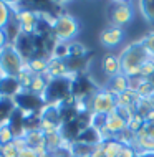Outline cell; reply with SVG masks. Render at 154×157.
<instances>
[{
  "label": "cell",
  "mask_w": 154,
  "mask_h": 157,
  "mask_svg": "<svg viewBox=\"0 0 154 157\" xmlns=\"http://www.w3.org/2000/svg\"><path fill=\"white\" fill-rule=\"evenodd\" d=\"M149 60V55L146 53L141 40L132 41L119 53V61H121V73L128 76L129 79L139 78L141 66L144 65V61Z\"/></svg>",
  "instance_id": "cell-1"
},
{
  "label": "cell",
  "mask_w": 154,
  "mask_h": 157,
  "mask_svg": "<svg viewBox=\"0 0 154 157\" xmlns=\"http://www.w3.org/2000/svg\"><path fill=\"white\" fill-rule=\"evenodd\" d=\"M27 66V61L17 52L14 43H8L0 50V75L3 78H17Z\"/></svg>",
  "instance_id": "cell-2"
},
{
  "label": "cell",
  "mask_w": 154,
  "mask_h": 157,
  "mask_svg": "<svg viewBox=\"0 0 154 157\" xmlns=\"http://www.w3.org/2000/svg\"><path fill=\"white\" fill-rule=\"evenodd\" d=\"M57 41L60 43H71L80 33V22L70 13H61L57 17L55 25L51 28Z\"/></svg>",
  "instance_id": "cell-3"
},
{
  "label": "cell",
  "mask_w": 154,
  "mask_h": 157,
  "mask_svg": "<svg viewBox=\"0 0 154 157\" xmlns=\"http://www.w3.org/2000/svg\"><path fill=\"white\" fill-rule=\"evenodd\" d=\"M134 18V7L131 2H114L109 8V25L123 28Z\"/></svg>",
  "instance_id": "cell-4"
},
{
  "label": "cell",
  "mask_w": 154,
  "mask_h": 157,
  "mask_svg": "<svg viewBox=\"0 0 154 157\" xmlns=\"http://www.w3.org/2000/svg\"><path fill=\"white\" fill-rule=\"evenodd\" d=\"M89 109L93 114H98V116H108L111 111L116 109V98L109 94L106 90H98L91 96Z\"/></svg>",
  "instance_id": "cell-5"
},
{
  "label": "cell",
  "mask_w": 154,
  "mask_h": 157,
  "mask_svg": "<svg viewBox=\"0 0 154 157\" xmlns=\"http://www.w3.org/2000/svg\"><path fill=\"white\" fill-rule=\"evenodd\" d=\"M123 38H124V32L119 27H113V25H108L105 30H101L100 33V41L103 46L106 48H114V46L121 45Z\"/></svg>",
  "instance_id": "cell-6"
},
{
  "label": "cell",
  "mask_w": 154,
  "mask_h": 157,
  "mask_svg": "<svg viewBox=\"0 0 154 157\" xmlns=\"http://www.w3.org/2000/svg\"><path fill=\"white\" fill-rule=\"evenodd\" d=\"M129 88H131V79L121 73V75H116V76H113V78H109L103 90H106L109 94H113L114 98H116L118 94L128 91Z\"/></svg>",
  "instance_id": "cell-7"
},
{
  "label": "cell",
  "mask_w": 154,
  "mask_h": 157,
  "mask_svg": "<svg viewBox=\"0 0 154 157\" xmlns=\"http://www.w3.org/2000/svg\"><path fill=\"white\" fill-rule=\"evenodd\" d=\"M105 127L114 139V136L123 132V131L128 127V124H126V121L116 113V109H114V111H111L108 114V116H105Z\"/></svg>",
  "instance_id": "cell-8"
},
{
  "label": "cell",
  "mask_w": 154,
  "mask_h": 157,
  "mask_svg": "<svg viewBox=\"0 0 154 157\" xmlns=\"http://www.w3.org/2000/svg\"><path fill=\"white\" fill-rule=\"evenodd\" d=\"M101 68L103 73H105L108 78H113L116 75H121V61H119V55H106L101 61Z\"/></svg>",
  "instance_id": "cell-9"
},
{
  "label": "cell",
  "mask_w": 154,
  "mask_h": 157,
  "mask_svg": "<svg viewBox=\"0 0 154 157\" xmlns=\"http://www.w3.org/2000/svg\"><path fill=\"white\" fill-rule=\"evenodd\" d=\"M139 101V94L134 90H128L124 93L116 96V106H126V108H134L136 109V103Z\"/></svg>",
  "instance_id": "cell-10"
},
{
  "label": "cell",
  "mask_w": 154,
  "mask_h": 157,
  "mask_svg": "<svg viewBox=\"0 0 154 157\" xmlns=\"http://www.w3.org/2000/svg\"><path fill=\"white\" fill-rule=\"evenodd\" d=\"M48 58H32L27 61V70H30L33 75H46L48 71Z\"/></svg>",
  "instance_id": "cell-11"
},
{
  "label": "cell",
  "mask_w": 154,
  "mask_h": 157,
  "mask_svg": "<svg viewBox=\"0 0 154 157\" xmlns=\"http://www.w3.org/2000/svg\"><path fill=\"white\" fill-rule=\"evenodd\" d=\"M100 146H101V149H103V152H105L106 157H118L119 152H121V149H123V144L118 142L116 139L105 141V142H101Z\"/></svg>",
  "instance_id": "cell-12"
},
{
  "label": "cell",
  "mask_w": 154,
  "mask_h": 157,
  "mask_svg": "<svg viewBox=\"0 0 154 157\" xmlns=\"http://www.w3.org/2000/svg\"><path fill=\"white\" fill-rule=\"evenodd\" d=\"M141 15L148 23H154V0H141L138 3Z\"/></svg>",
  "instance_id": "cell-13"
},
{
  "label": "cell",
  "mask_w": 154,
  "mask_h": 157,
  "mask_svg": "<svg viewBox=\"0 0 154 157\" xmlns=\"http://www.w3.org/2000/svg\"><path fill=\"white\" fill-rule=\"evenodd\" d=\"M88 55V48L80 41H71L70 43V58H75V60H83Z\"/></svg>",
  "instance_id": "cell-14"
},
{
  "label": "cell",
  "mask_w": 154,
  "mask_h": 157,
  "mask_svg": "<svg viewBox=\"0 0 154 157\" xmlns=\"http://www.w3.org/2000/svg\"><path fill=\"white\" fill-rule=\"evenodd\" d=\"M10 18H12L10 5H8L7 2H2V0H0V30H3V28L12 22Z\"/></svg>",
  "instance_id": "cell-15"
},
{
  "label": "cell",
  "mask_w": 154,
  "mask_h": 157,
  "mask_svg": "<svg viewBox=\"0 0 154 157\" xmlns=\"http://www.w3.org/2000/svg\"><path fill=\"white\" fill-rule=\"evenodd\" d=\"M51 58H57V60H68L70 58V43H57V46L53 48Z\"/></svg>",
  "instance_id": "cell-16"
},
{
  "label": "cell",
  "mask_w": 154,
  "mask_h": 157,
  "mask_svg": "<svg viewBox=\"0 0 154 157\" xmlns=\"http://www.w3.org/2000/svg\"><path fill=\"white\" fill-rule=\"evenodd\" d=\"M141 43H143L146 53L149 55V58L154 60V30H149L146 35L141 38Z\"/></svg>",
  "instance_id": "cell-17"
},
{
  "label": "cell",
  "mask_w": 154,
  "mask_h": 157,
  "mask_svg": "<svg viewBox=\"0 0 154 157\" xmlns=\"http://www.w3.org/2000/svg\"><path fill=\"white\" fill-rule=\"evenodd\" d=\"M33 75L30 70H27V66H25V70L20 73L18 76H17V79H18V83H20V86H22V90L23 91H28L30 90V84H32V81H33Z\"/></svg>",
  "instance_id": "cell-18"
},
{
  "label": "cell",
  "mask_w": 154,
  "mask_h": 157,
  "mask_svg": "<svg viewBox=\"0 0 154 157\" xmlns=\"http://www.w3.org/2000/svg\"><path fill=\"white\" fill-rule=\"evenodd\" d=\"M114 139H116L118 142H121L123 146H131V147H134V132H131L128 127L123 131V132H119L118 136H114Z\"/></svg>",
  "instance_id": "cell-19"
},
{
  "label": "cell",
  "mask_w": 154,
  "mask_h": 157,
  "mask_svg": "<svg viewBox=\"0 0 154 157\" xmlns=\"http://www.w3.org/2000/svg\"><path fill=\"white\" fill-rule=\"evenodd\" d=\"M14 139H15V132H14V129H12V124L0 127V144H2V146L12 142Z\"/></svg>",
  "instance_id": "cell-20"
},
{
  "label": "cell",
  "mask_w": 154,
  "mask_h": 157,
  "mask_svg": "<svg viewBox=\"0 0 154 157\" xmlns=\"http://www.w3.org/2000/svg\"><path fill=\"white\" fill-rule=\"evenodd\" d=\"M152 75H154V60H152V58H149V60H146V61H144V65L141 66L139 78L141 79H149Z\"/></svg>",
  "instance_id": "cell-21"
},
{
  "label": "cell",
  "mask_w": 154,
  "mask_h": 157,
  "mask_svg": "<svg viewBox=\"0 0 154 157\" xmlns=\"http://www.w3.org/2000/svg\"><path fill=\"white\" fill-rule=\"evenodd\" d=\"M116 113L126 121V124H128V122H129L132 117H134L136 109H134V108H126V106H116Z\"/></svg>",
  "instance_id": "cell-22"
},
{
  "label": "cell",
  "mask_w": 154,
  "mask_h": 157,
  "mask_svg": "<svg viewBox=\"0 0 154 157\" xmlns=\"http://www.w3.org/2000/svg\"><path fill=\"white\" fill-rule=\"evenodd\" d=\"M144 126V117L143 116H139V114H134V117L128 122V129L131 131V132H138V131L141 129V127Z\"/></svg>",
  "instance_id": "cell-23"
},
{
  "label": "cell",
  "mask_w": 154,
  "mask_h": 157,
  "mask_svg": "<svg viewBox=\"0 0 154 157\" xmlns=\"http://www.w3.org/2000/svg\"><path fill=\"white\" fill-rule=\"evenodd\" d=\"M0 154L3 157H18V151H17V147L14 146V141L8 142V144H3L2 149H0Z\"/></svg>",
  "instance_id": "cell-24"
},
{
  "label": "cell",
  "mask_w": 154,
  "mask_h": 157,
  "mask_svg": "<svg viewBox=\"0 0 154 157\" xmlns=\"http://www.w3.org/2000/svg\"><path fill=\"white\" fill-rule=\"evenodd\" d=\"M14 146L17 147V151H18V154H20L22 151H25L28 147V144H27V139H25L23 136H17L14 139Z\"/></svg>",
  "instance_id": "cell-25"
},
{
  "label": "cell",
  "mask_w": 154,
  "mask_h": 157,
  "mask_svg": "<svg viewBox=\"0 0 154 157\" xmlns=\"http://www.w3.org/2000/svg\"><path fill=\"white\" fill-rule=\"evenodd\" d=\"M136 154H138V151H136L134 147L123 146V149H121V152H119L118 157H136Z\"/></svg>",
  "instance_id": "cell-26"
},
{
  "label": "cell",
  "mask_w": 154,
  "mask_h": 157,
  "mask_svg": "<svg viewBox=\"0 0 154 157\" xmlns=\"http://www.w3.org/2000/svg\"><path fill=\"white\" fill-rule=\"evenodd\" d=\"M18 157H38V154L35 152V149H30V147H27L25 151L20 152Z\"/></svg>",
  "instance_id": "cell-27"
},
{
  "label": "cell",
  "mask_w": 154,
  "mask_h": 157,
  "mask_svg": "<svg viewBox=\"0 0 154 157\" xmlns=\"http://www.w3.org/2000/svg\"><path fill=\"white\" fill-rule=\"evenodd\" d=\"M89 157H106V155H105V152H103L101 146H96L95 149H93V152L89 154Z\"/></svg>",
  "instance_id": "cell-28"
},
{
  "label": "cell",
  "mask_w": 154,
  "mask_h": 157,
  "mask_svg": "<svg viewBox=\"0 0 154 157\" xmlns=\"http://www.w3.org/2000/svg\"><path fill=\"white\" fill-rule=\"evenodd\" d=\"M7 43H8V36H7L5 30H0V50H2Z\"/></svg>",
  "instance_id": "cell-29"
},
{
  "label": "cell",
  "mask_w": 154,
  "mask_h": 157,
  "mask_svg": "<svg viewBox=\"0 0 154 157\" xmlns=\"http://www.w3.org/2000/svg\"><path fill=\"white\" fill-rule=\"evenodd\" d=\"M144 122H148V124H152L154 126V109H151L146 116H144Z\"/></svg>",
  "instance_id": "cell-30"
},
{
  "label": "cell",
  "mask_w": 154,
  "mask_h": 157,
  "mask_svg": "<svg viewBox=\"0 0 154 157\" xmlns=\"http://www.w3.org/2000/svg\"><path fill=\"white\" fill-rule=\"evenodd\" d=\"M136 157H154V151H138Z\"/></svg>",
  "instance_id": "cell-31"
},
{
  "label": "cell",
  "mask_w": 154,
  "mask_h": 157,
  "mask_svg": "<svg viewBox=\"0 0 154 157\" xmlns=\"http://www.w3.org/2000/svg\"><path fill=\"white\" fill-rule=\"evenodd\" d=\"M2 83H3V76L0 75V86H2Z\"/></svg>",
  "instance_id": "cell-32"
},
{
  "label": "cell",
  "mask_w": 154,
  "mask_h": 157,
  "mask_svg": "<svg viewBox=\"0 0 154 157\" xmlns=\"http://www.w3.org/2000/svg\"><path fill=\"white\" fill-rule=\"evenodd\" d=\"M38 157H53L51 154H46V155H38Z\"/></svg>",
  "instance_id": "cell-33"
},
{
  "label": "cell",
  "mask_w": 154,
  "mask_h": 157,
  "mask_svg": "<svg viewBox=\"0 0 154 157\" xmlns=\"http://www.w3.org/2000/svg\"><path fill=\"white\" fill-rule=\"evenodd\" d=\"M73 157H89V155H73Z\"/></svg>",
  "instance_id": "cell-34"
},
{
  "label": "cell",
  "mask_w": 154,
  "mask_h": 157,
  "mask_svg": "<svg viewBox=\"0 0 154 157\" xmlns=\"http://www.w3.org/2000/svg\"><path fill=\"white\" fill-rule=\"evenodd\" d=\"M152 96H154V90H152Z\"/></svg>",
  "instance_id": "cell-35"
},
{
  "label": "cell",
  "mask_w": 154,
  "mask_h": 157,
  "mask_svg": "<svg viewBox=\"0 0 154 157\" xmlns=\"http://www.w3.org/2000/svg\"><path fill=\"white\" fill-rule=\"evenodd\" d=\"M0 149H2V144H0Z\"/></svg>",
  "instance_id": "cell-36"
},
{
  "label": "cell",
  "mask_w": 154,
  "mask_h": 157,
  "mask_svg": "<svg viewBox=\"0 0 154 157\" xmlns=\"http://www.w3.org/2000/svg\"><path fill=\"white\" fill-rule=\"evenodd\" d=\"M0 157H3V155H2V154H0Z\"/></svg>",
  "instance_id": "cell-37"
}]
</instances>
